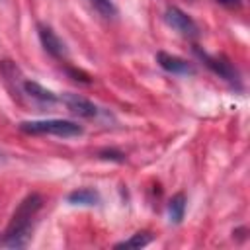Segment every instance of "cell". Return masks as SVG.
<instances>
[{
    "mask_svg": "<svg viewBox=\"0 0 250 250\" xmlns=\"http://www.w3.org/2000/svg\"><path fill=\"white\" fill-rule=\"evenodd\" d=\"M98 158L102 160H111V162H123L125 160V152L117 150V148H102L98 152Z\"/></svg>",
    "mask_w": 250,
    "mask_h": 250,
    "instance_id": "cell-13",
    "label": "cell"
},
{
    "mask_svg": "<svg viewBox=\"0 0 250 250\" xmlns=\"http://www.w3.org/2000/svg\"><path fill=\"white\" fill-rule=\"evenodd\" d=\"M21 133L27 135H55V137H78L84 133V129L68 119H39V121H21L18 125Z\"/></svg>",
    "mask_w": 250,
    "mask_h": 250,
    "instance_id": "cell-2",
    "label": "cell"
},
{
    "mask_svg": "<svg viewBox=\"0 0 250 250\" xmlns=\"http://www.w3.org/2000/svg\"><path fill=\"white\" fill-rule=\"evenodd\" d=\"M90 4H92L94 10H96L102 18H105V20L117 16V8H115V4H113L111 0H90Z\"/></svg>",
    "mask_w": 250,
    "mask_h": 250,
    "instance_id": "cell-12",
    "label": "cell"
},
{
    "mask_svg": "<svg viewBox=\"0 0 250 250\" xmlns=\"http://www.w3.org/2000/svg\"><path fill=\"white\" fill-rule=\"evenodd\" d=\"M193 53L199 57V61L207 66V68H211L215 74H219L221 78H225L227 82H230L232 86H236V88H240V78H238V72H236V68L225 59V57H217V55H209V53H205V51H201L199 47H193Z\"/></svg>",
    "mask_w": 250,
    "mask_h": 250,
    "instance_id": "cell-3",
    "label": "cell"
},
{
    "mask_svg": "<svg viewBox=\"0 0 250 250\" xmlns=\"http://www.w3.org/2000/svg\"><path fill=\"white\" fill-rule=\"evenodd\" d=\"M66 72L74 78V80H78V82H84V84H90L92 82V78L86 74V72H82V70H76V68H72V66H66Z\"/></svg>",
    "mask_w": 250,
    "mask_h": 250,
    "instance_id": "cell-14",
    "label": "cell"
},
{
    "mask_svg": "<svg viewBox=\"0 0 250 250\" xmlns=\"http://www.w3.org/2000/svg\"><path fill=\"white\" fill-rule=\"evenodd\" d=\"M150 242H152L150 232L141 230V232H135L131 238H127V240H123V242H117L115 248H143V246H146V244H150Z\"/></svg>",
    "mask_w": 250,
    "mask_h": 250,
    "instance_id": "cell-11",
    "label": "cell"
},
{
    "mask_svg": "<svg viewBox=\"0 0 250 250\" xmlns=\"http://www.w3.org/2000/svg\"><path fill=\"white\" fill-rule=\"evenodd\" d=\"M164 21H166L172 29H176L180 35H184V37L193 39V37L199 35L197 23H195L186 12H182L178 6H168V8H166V12H164Z\"/></svg>",
    "mask_w": 250,
    "mask_h": 250,
    "instance_id": "cell-4",
    "label": "cell"
},
{
    "mask_svg": "<svg viewBox=\"0 0 250 250\" xmlns=\"http://www.w3.org/2000/svg\"><path fill=\"white\" fill-rule=\"evenodd\" d=\"M61 102L66 105V109H68L70 113H74V115H78V117L90 119V117H94V115L98 113V107H96L90 100H86V98H82V96H78V94H72V92L61 94Z\"/></svg>",
    "mask_w": 250,
    "mask_h": 250,
    "instance_id": "cell-6",
    "label": "cell"
},
{
    "mask_svg": "<svg viewBox=\"0 0 250 250\" xmlns=\"http://www.w3.org/2000/svg\"><path fill=\"white\" fill-rule=\"evenodd\" d=\"M156 62L166 72H172V74H193V66L186 59L176 57V55H170L166 51H158L156 53Z\"/></svg>",
    "mask_w": 250,
    "mask_h": 250,
    "instance_id": "cell-7",
    "label": "cell"
},
{
    "mask_svg": "<svg viewBox=\"0 0 250 250\" xmlns=\"http://www.w3.org/2000/svg\"><path fill=\"white\" fill-rule=\"evenodd\" d=\"M66 201L72 205H96L100 201V193L92 188H80L66 195Z\"/></svg>",
    "mask_w": 250,
    "mask_h": 250,
    "instance_id": "cell-9",
    "label": "cell"
},
{
    "mask_svg": "<svg viewBox=\"0 0 250 250\" xmlns=\"http://www.w3.org/2000/svg\"><path fill=\"white\" fill-rule=\"evenodd\" d=\"M186 195L182 193V191H178V193H174L172 195V199L168 201V215H170V221L172 223H182V219H184V213H186Z\"/></svg>",
    "mask_w": 250,
    "mask_h": 250,
    "instance_id": "cell-10",
    "label": "cell"
},
{
    "mask_svg": "<svg viewBox=\"0 0 250 250\" xmlns=\"http://www.w3.org/2000/svg\"><path fill=\"white\" fill-rule=\"evenodd\" d=\"M21 92H23L25 96H29L31 100H37V102H41V104H53V102L59 100L55 92H51L49 88H45V86H41L39 82H33V80H23Z\"/></svg>",
    "mask_w": 250,
    "mask_h": 250,
    "instance_id": "cell-8",
    "label": "cell"
},
{
    "mask_svg": "<svg viewBox=\"0 0 250 250\" xmlns=\"http://www.w3.org/2000/svg\"><path fill=\"white\" fill-rule=\"evenodd\" d=\"M219 2L221 6H227V8H240L242 6V0H215Z\"/></svg>",
    "mask_w": 250,
    "mask_h": 250,
    "instance_id": "cell-15",
    "label": "cell"
},
{
    "mask_svg": "<svg viewBox=\"0 0 250 250\" xmlns=\"http://www.w3.org/2000/svg\"><path fill=\"white\" fill-rule=\"evenodd\" d=\"M43 207V197L39 193H29L25 195L18 209L14 211L6 230H4V236L0 240L2 246H8V248H23L27 242H29V236H31V223H33V217L35 213Z\"/></svg>",
    "mask_w": 250,
    "mask_h": 250,
    "instance_id": "cell-1",
    "label": "cell"
},
{
    "mask_svg": "<svg viewBox=\"0 0 250 250\" xmlns=\"http://www.w3.org/2000/svg\"><path fill=\"white\" fill-rule=\"evenodd\" d=\"M37 35H39V41H41L43 49H45L51 57H55V59H66V55H68L66 45H64V41L55 33V29H53L51 25L39 21V23H37Z\"/></svg>",
    "mask_w": 250,
    "mask_h": 250,
    "instance_id": "cell-5",
    "label": "cell"
}]
</instances>
